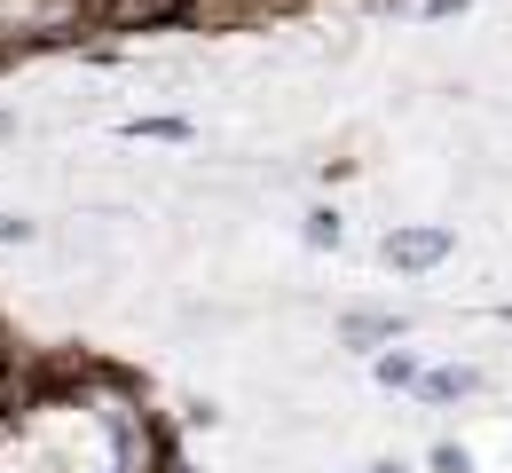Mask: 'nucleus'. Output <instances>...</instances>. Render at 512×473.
<instances>
[{
	"instance_id": "obj_1",
	"label": "nucleus",
	"mask_w": 512,
	"mask_h": 473,
	"mask_svg": "<svg viewBox=\"0 0 512 473\" xmlns=\"http://www.w3.org/2000/svg\"><path fill=\"white\" fill-rule=\"evenodd\" d=\"M442 253H449V229H394L386 237V261L394 269H434Z\"/></svg>"
},
{
	"instance_id": "obj_2",
	"label": "nucleus",
	"mask_w": 512,
	"mask_h": 473,
	"mask_svg": "<svg viewBox=\"0 0 512 473\" xmlns=\"http://www.w3.org/2000/svg\"><path fill=\"white\" fill-rule=\"evenodd\" d=\"M473 387H481L473 371H434V379H418V395H426V403H457V395H473Z\"/></svg>"
},
{
	"instance_id": "obj_3",
	"label": "nucleus",
	"mask_w": 512,
	"mask_h": 473,
	"mask_svg": "<svg viewBox=\"0 0 512 473\" xmlns=\"http://www.w3.org/2000/svg\"><path fill=\"white\" fill-rule=\"evenodd\" d=\"M347 339L371 347V339H394V316H347Z\"/></svg>"
},
{
	"instance_id": "obj_4",
	"label": "nucleus",
	"mask_w": 512,
	"mask_h": 473,
	"mask_svg": "<svg viewBox=\"0 0 512 473\" xmlns=\"http://www.w3.org/2000/svg\"><path fill=\"white\" fill-rule=\"evenodd\" d=\"M449 8H465V0H426V16H449Z\"/></svg>"
}]
</instances>
